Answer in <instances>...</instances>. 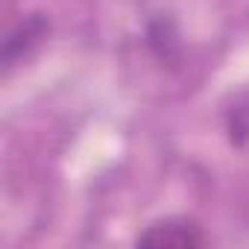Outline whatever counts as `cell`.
Returning <instances> with one entry per match:
<instances>
[{
	"instance_id": "cell-1",
	"label": "cell",
	"mask_w": 249,
	"mask_h": 249,
	"mask_svg": "<svg viewBox=\"0 0 249 249\" xmlns=\"http://www.w3.org/2000/svg\"><path fill=\"white\" fill-rule=\"evenodd\" d=\"M135 243L153 246V249H196V246H208L211 237L199 220L185 217V214H167V217L144 226L138 231Z\"/></svg>"
},
{
	"instance_id": "cell-2",
	"label": "cell",
	"mask_w": 249,
	"mask_h": 249,
	"mask_svg": "<svg viewBox=\"0 0 249 249\" xmlns=\"http://www.w3.org/2000/svg\"><path fill=\"white\" fill-rule=\"evenodd\" d=\"M50 33V21L41 15V12H30L24 15L3 38V68L12 71L18 62L30 59L47 38Z\"/></svg>"
},
{
	"instance_id": "cell-3",
	"label": "cell",
	"mask_w": 249,
	"mask_h": 249,
	"mask_svg": "<svg viewBox=\"0 0 249 249\" xmlns=\"http://www.w3.org/2000/svg\"><path fill=\"white\" fill-rule=\"evenodd\" d=\"M147 44H150V50L159 59H167L170 62V59L179 56V38H176L170 21H164V18L150 21V27H147Z\"/></svg>"
},
{
	"instance_id": "cell-4",
	"label": "cell",
	"mask_w": 249,
	"mask_h": 249,
	"mask_svg": "<svg viewBox=\"0 0 249 249\" xmlns=\"http://www.w3.org/2000/svg\"><path fill=\"white\" fill-rule=\"evenodd\" d=\"M229 135H231L234 144L249 138V94L243 100H237L234 108L229 111Z\"/></svg>"
}]
</instances>
